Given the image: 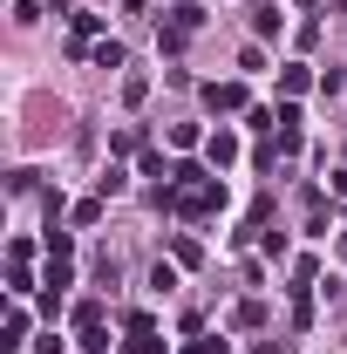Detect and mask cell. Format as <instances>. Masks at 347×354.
<instances>
[{
  "instance_id": "cell-1",
  "label": "cell",
  "mask_w": 347,
  "mask_h": 354,
  "mask_svg": "<svg viewBox=\"0 0 347 354\" xmlns=\"http://www.w3.org/2000/svg\"><path fill=\"white\" fill-rule=\"evenodd\" d=\"M198 28H205V14H198V7H171V21H164V35H157V48H164V55H177V48L191 41Z\"/></svg>"
},
{
  "instance_id": "cell-2",
  "label": "cell",
  "mask_w": 347,
  "mask_h": 354,
  "mask_svg": "<svg viewBox=\"0 0 347 354\" xmlns=\"http://www.w3.org/2000/svg\"><path fill=\"white\" fill-rule=\"evenodd\" d=\"M123 354H164L157 320H150V313H130V341H123Z\"/></svg>"
},
{
  "instance_id": "cell-3",
  "label": "cell",
  "mask_w": 347,
  "mask_h": 354,
  "mask_svg": "<svg viewBox=\"0 0 347 354\" xmlns=\"http://www.w3.org/2000/svg\"><path fill=\"white\" fill-rule=\"evenodd\" d=\"M205 109H212V116H238V109H245V88L238 82H212L205 88Z\"/></svg>"
},
{
  "instance_id": "cell-4",
  "label": "cell",
  "mask_w": 347,
  "mask_h": 354,
  "mask_svg": "<svg viewBox=\"0 0 347 354\" xmlns=\"http://www.w3.org/2000/svg\"><path fill=\"white\" fill-rule=\"evenodd\" d=\"M306 88H313V75H306V62H293V68L279 75V95H286V102H300Z\"/></svg>"
},
{
  "instance_id": "cell-5",
  "label": "cell",
  "mask_w": 347,
  "mask_h": 354,
  "mask_svg": "<svg viewBox=\"0 0 347 354\" xmlns=\"http://www.w3.org/2000/svg\"><path fill=\"white\" fill-rule=\"evenodd\" d=\"M212 164H218V171H225V164H238V136H232V130L212 136Z\"/></svg>"
},
{
  "instance_id": "cell-6",
  "label": "cell",
  "mask_w": 347,
  "mask_h": 354,
  "mask_svg": "<svg viewBox=\"0 0 347 354\" xmlns=\"http://www.w3.org/2000/svg\"><path fill=\"white\" fill-rule=\"evenodd\" d=\"M0 341H7V348H21V341H28V313H21V307L7 313V327H0Z\"/></svg>"
},
{
  "instance_id": "cell-7",
  "label": "cell",
  "mask_w": 347,
  "mask_h": 354,
  "mask_svg": "<svg viewBox=\"0 0 347 354\" xmlns=\"http://www.w3.org/2000/svg\"><path fill=\"white\" fill-rule=\"evenodd\" d=\"M95 68H123V41H95Z\"/></svg>"
},
{
  "instance_id": "cell-8",
  "label": "cell",
  "mask_w": 347,
  "mask_h": 354,
  "mask_svg": "<svg viewBox=\"0 0 347 354\" xmlns=\"http://www.w3.org/2000/svg\"><path fill=\"white\" fill-rule=\"evenodd\" d=\"M143 95H150V82H143V75H123V102H130V109H143Z\"/></svg>"
},
{
  "instance_id": "cell-9",
  "label": "cell",
  "mask_w": 347,
  "mask_h": 354,
  "mask_svg": "<svg viewBox=\"0 0 347 354\" xmlns=\"http://www.w3.org/2000/svg\"><path fill=\"white\" fill-rule=\"evenodd\" d=\"M75 327H102V300H82L75 307Z\"/></svg>"
},
{
  "instance_id": "cell-10",
  "label": "cell",
  "mask_w": 347,
  "mask_h": 354,
  "mask_svg": "<svg viewBox=\"0 0 347 354\" xmlns=\"http://www.w3.org/2000/svg\"><path fill=\"white\" fill-rule=\"evenodd\" d=\"M252 354H286V348H279V341H259V348H252Z\"/></svg>"
}]
</instances>
